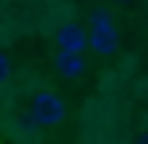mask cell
<instances>
[{
  "label": "cell",
  "mask_w": 148,
  "mask_h": 144,
  "mask_svg": "<svg viewBox=\"0 0 148 144\" xmlns=\"http://www.w3.org/2000/svg\"><path fill=\"white\" fill-rule=\"evenodd\" d=\"M85 49H88V32L78 21H64L57 28V53H74V56H81Z\"/></svg>",
  "instance_id": "cell-2"
},
{
  "label": "cell",
  "mask_w": 148,
  "mask_h": 144,
  "mask_svg": "<svg viewBox=\"0 0 148 144\" xmlns=\"http://www.w3.org/2000/svg\"><path fill=\"white\" fill-rule=\"evenodd\" d=\"M67 116V105L57 92H35L28 98V120L32 127H60Z\"/></svg>",
  "instance_id": "cell-1"
},
{
  "label": "cell",
  "mask_w": 148,
  "mask_h": 144,
  "mask_svg": "<svg viewBox=\"0 0 148 144\" xmlns=\"http://www.w3.org/2000/svg\"><path fill=\"white\" fill-rule=\"evenodd\" d=\"M53 63H57V74L64 81H78L85 74V56H74V53H57Z\"/></svg>",
  "instance_id": "cell-3"
},
{
  "label": "cell",
  "mask_w": 148,
  "mask_h": 144,
  "mask_svg": "<svg viewBox=\"0 0 148 144\" xmlns=\"http://www.w3.org/2000/svg\"><path fill=\"white\" fill-rule=\"evenodd\" d=\"M14 144H18V141H14Z\"/></svg>",
  "instance_id": "cell-8"
},
{
  "label": "cell",
  "mask_w": 148,
  "mask_h": 144,
  "mask_svg": "<svg viewBox=\"0 0 148 144\" xmlns=\"http://www.w3.org/2000/svg\"><path fill=\"white\" fill-rule=\"evenodd\" d=\"M92 35H116V25H113L109 11H92Z\"/></svg>",
  "instance_id": "cell-5"
},
{
  "label": "cell",
  "mask_w": 148,
  "mask_h": 144,
  "mask_svg": "<svg viewBox=\"0 0 148 144\" xmlns=\"http://www.w3.org/2000/svg\"><path fill=\"white\" fill-rule=\"evenodd\" d=\"M7 77H11V60H7V53H0V84Z\"/></svg>",
  "instance_id": "cell-6"
},
{
  "label": "cell",
  "mask_w": 148,
  "mask_h": 144,
  "mask_svg": "<svg viewBox=\"0 0 148 144\" xmlns=\"http://www.w3.org/2000/svg\"><path fill=\"white\" fill-rule=\"evenodd\" d=\"M134 144H148V134H141V137H138V141H134Z\"/></svg>",
  "instance_id": "cell-7"
},
{
  "label": "cell",
  "mask_w": 148,
  "mask_h": 144,
  "mask_svg": "<svg viewBox=\"0 0 148 144\" xmlns=\"http://www.w3.org/2000/svg\"><path fill=\"white\" fill-rule=\"evenodd\" d=\"M88 49L99 56H113L116 53V35H92L88 32Z\"/></svg>",
  "instance_id": "cell-4"
}]
</instances>
